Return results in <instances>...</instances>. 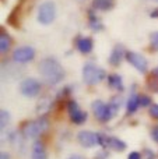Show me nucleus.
<instances>
[{
    "label": "nucleus",
    "instance_id": "obj_1",
    "mask_svg": "<svg viewBox=\"0 0 158 159\" xmlns=\"http://www.w3.org/2000/svg\"><path fill=\"white\" fill-rule=\"evenodd\" d=\"M39 73L48 84H58L64 77V71L62 66L55 59H44L39 63Z\"/></svg>",
    "mask_w": 158,
    "mask_h": 159
},
{
    "label": "nucleus",
    "instance_id": "obj_2",
    "mask_svg": "<svg viewBox=\"0 0 158 159\" xmlns=\"http://www.w3.org/2000/svg\"><path fill=\"white\" fill-rule=\"evenodd\" d=\"M48 126L49 124H48L45 117H41L39 120H35V121H28L22 127V134H24L25 138H36L44 131H46Z\"/></svg>",
    "mask_w": 158,
    "mask_h": 159
},
{
    "label": "nucleus",
    "instance_id": "obj_3",
    "mask_svg": "<svg viewBox=\"0 0 158 159\" xmlns=\"http://www.w3.org/2000/svg\"><path fill=\"white\" fill-rule=\"evenodd\" d=\"M83 78H84V82L88 85L100 84L105 78V71L102 69H100V67L94 66V64L87 63L83 67Z\"/></svg>",
    "mask_w": 158,
    "mask_h": 159
},
{
    "label": "nucleus",
    "instance_id": "obj_4",
    "mask_svg": "<svg viewBox=\"0 0 158 159\" xmlns=\"http://www.w3.org/2000/svg\"><path fill=\"white\" fill-rule=\"evenodd\" d=\"M56 17V7L55 3L52 2H45L41 4L38 10V21L44 25H49L53 22Z\"/></svg>",
    "mask_w": 158,
    "mask_h": 159
},
{
    "label": "nucleus",
    "instance_id": "obj_5",
    "mask_svg": "<svg viewBox=\"0 0 158 159\" xmlns=\"http://www.w3.org/2000/svg\"><path fill=\"white\" fill-rule=\"evenodd\" d=\"M92 112H94L95 117L101 121H108L114 117L116 113L112 110V107L109 106V103H104L102 101H95L92 102Z\"/></svg>",
    "mask_w": 158,
    "mask_h": 159
},
{
    "label": "nucleus",
    "instance_id": "obj_6",
    "mask_svg": "<svg viewBox=\"0 0 158 159\" xmlns=\"http://www.w3.org/2000/svg\"><path fill=\"white\" fill-rule=\"evenodd\" d=\"M20 91H21V93L24 96L32 98V96H36L39 93V91H41V84L34 78H25L24 81L20 84Z\"/></svg>",
    "mask_w": 158,
    "mask_h": 159
},
{
    "label": "nucleus",
    "instance_id": "obj_7",
    "mask_svg": "<svg viewBox=\"0 0 158 159\" xmlns=\"http://www.w3.org/2000/svg\"><path fill=\"white\" fill-rule=\"evenodd\" d=\"M125 57L128 59L129 63H130L136 70H139L140 73H146V71H147L148 63H147V60H146V57L143 55L136 53V52H126Z\"/></svg>",
    "mask_w": 158,
    "mask_h": 159
},
{
    "label": "nucleus",
    "instance_id": "obj_8",
    "mask_svg": "<svg viewBox=\"0 0 158 159\" xmlns=\"http://www.w3.org/2000/svg\"><path fill=\"white\" fill-rule=\"evenodd\" d=\"M67 110H69L70 119H72L73 123H76V124H83L84 121L87 120V113L83 112V110L80 109V106L77 105V102L70 101L69 103H67Z\"/></svg>",
    "mask_w": 158,
    "mask_h": 159
},
{
    "label": "nucleus",
    "instance_id": "obj_9",
    "mask_svg": "<svg viewBox=\"0 0 158 159\" xmlns=\"http://www.w3.org/2000/svg\"><path fill=\"white\" fill-rule=\"evenodd\" d=\"M100 145H102L104 148H111L114 151H125L126 144L122 140L115 137H106L104 134H100Z\"/></svg>",
    "mask_w": 158,
    "mask_h": 159
},
{
    "label": "nucleus",
    "instance_id": "obj_10",
    "mask_svg": "<svg viewBox=\"0 0 158 159\" xmlns=\"http://www.w3.org/2000/svg\"><path fill=\"white\" fill-rule=\"evenodd\" d=\"M34 57H35V50L31 46L18 48V49H16L13 53V59L17 63H28V61H31Z\"/></svg>",
    "mask_w": 158,
    "mask_h": 159
},
{
    "label": "nucleus",
    "instance_id": "obj_11",
    "mask_svg": "<svg viewBox=\"0 0 158 159\" xmlns=\"http://www.w3.org/2000/svg\"><path fill=\"white\" fill-rule=\"evenodd\" d=\"M77 140L86 148L100 145V134H95V133H91V131H80L77 135Z\"/></svg>",
    "mask_w": 158,
    "mask_h": 159
},
{
    "label": "nucleus",
    "instance_id": "obj_12",
    "mask_svg": "<svg viewBox=\"0 0 158 159\" xmlns=\"http://www.w3.org/2000/svg\"><path fill=\"white\" fill-rule=\"evenodd\" d=\"M123 56H126L125 50H123V46L118 45V46H115L114 50H112V55H111V57H109V63L114 67H118L120 64V61H122Z\"/></svg>",
    "mask_w": 158,
    "mask_h": 159
},
{
    "label": "nucleus",
    "instance_id": "obj_13",
    "mask_svg": "<svg viewBox=\"0 0 158 159\" xmlns=\"http://www.w3.org/2000/svg\"><path fill=\"white\" fill-rule=\"evenodd\" d=\"M115 0H92V7L101 11H108L114 8Z\"/></svg>",
    "mask_w": 158,
    "mask_h": 159
},
{
    "label": "nucleus",
    "instance_id": "obj_14",
    "mask_svg": "<svg viewBox=\"0 0 158 159\" xmlns=\"http://www.w3.org/2000/svg\"><path fill=\"white\" fill-rule=\"evenodd\" d=\"M31 159H46V151H45L44 145L39 141L34 144L32 152H31Z\"/></svg>",
    "mask_w": 158,
    "mask_h": 159
},
{
    "label": "nucleus",
    "instance_id": "obj_15",
    "mask_svg": "<svg viewBox=\"0 0 158 159\" xmlns=\"http://www.w3.org/2000/svg\"><path fill=\"white\" fill-rule=\"evenodd\" d=\"M77 48H78V50H80L81 53L87 55V53H90L92 50V39L91 38H81V39H78Z\"/></svg>",
    "mask_w": 158,
    "mask_h": 159
},
{
    "label": "nucleus",
    "instance_id": "obj_16",
    "mask_svg": "<svg viewBox=\"0 0 158 159\" xmlns=\"http://www.w3.org/2000/svg\"><path fill=\"white\" fill-rule=\"evenodd\" d=\"M50 106H52V102H50V99L49 98H42L41 101L38 102L36 112H38V115H41L42 117H44V116L50 110Z\"/></svg>",
    "mask_w": 158,
    "mask_h": 159
},
{
    "label": "nucleus",
    "instance_id": "obj_17",
    "mask_svg": "<svg viewBox=\"0 0 158 159\" xmlns=\"http://www.w3.org/2000/svg\"><path fill=\"white\" fill-rule=\"evenodd\" d=\"M139 106H140L139 95H136V93L133 92L130 95V98H129V101H128V113H134Z\"/></svg>",
    "mask_w": 158,
    "mask_h": 159
},
{
    "label": "nucleus",
    "instance_id": "obj_18",
    "mask_svg": "<svg viewBox=\"0 0 158 159\" xmlns=\"http://www.w3.org/2000/svg\"><path fill=\"white\" fill-rule=\"evenodd\" d=\"M108 84L111 85V88H114V89H119V91L123 89L122 78H120L118 74H111L109 75L108 77Z\"/></svg>",
    "mask_w": 158,
    "mask_h": 159
},
{
    "label": "nucleus",
    "instance_id": "obj_19",
    "mask_svg": "<svg viewBox=\"0 0 158 159\" xmlns=\"http://www.w3.org/2000/svg\"><path fill=\"white\" fill-rule=\"evenodd\" d=\"M8 49H10V38L7 34L2 32L0 34V52L4 55V53H7Z\"/></svg>",
    "mask_w": 158,
    "mask_h": 159
},
{
    "label": "nucleus",
    "instance_id": "obj_20",
    "mask_svg": "<svg viewBox=\"0 0 158 159\" xmlns=\"http://www.w3.org/2000/svg\"><path fill=\"white\" fill-rule=\"evenodd\" d=\"M0 116H2V130H4V127L8 124V121H10V115H8L7 110L3 109L2 112H0Z\"/></svg>",
    "mask_w": 158,
    "mask_h": 159
},
{
    "label": "nucleus",
    "instance_id": "obj_21",
    "mask_svg": "<svg viewBox=\"0 0 158 159\" xmlns=\"http://www.w3.org/2000/svg\"><path fill=\"white\" fill-rule=\"evenodd\" d=\"M90 18H91L90 24H91V28H92V30H95V31L102 30V25H101V22L98 21V18H95V17L92 16V13H90Z\"/></svg>",
    "mask_w": 158,
    "mask_h": 159
},
{
    "label": "nucleus",
    "instance_id": "obj_22",
    "mask_svg": "<svg viewBox=\"0 0 158 159\" xmlns=\"http://www.w3.org/2000/svg\"><path fill=\"white\" fill-rule=\"evenodd\" d=\"M150 42H151V48H153L154 50H158V31H157V32L151 34Z\"/></svg>",
    "mask_w": 158,
    "mask_h": 159
},
{
    "label": "nucleus",
    "instance_id": "obj_23",
    "mask_svg": "<svg viewBox=\"0 0 158 159\" xmlns=\"http://www.w3.org/2000/svg\"><path fill=\"white\" fill-rule=\"evenodd\" d=\"M139 103L140 106H150L151 105V99L147 95H140L139 96Z\"/></svg>",
    "mask_w": 158,
    "mask_h": 159
},
{
    "label": "nucleus",
    "instance_id": "obj_24",
    "mask_svg": "<svg viewBox=\"0 0 158 159\" xmlns=\"http://www.w3.org/2000/svg\"><path fill=\"white\" fill-rule=\"evenodd\" d=\"M150 115L153 116L154 119H158V105H153L150 107Z\"/></svg>",
    "mask_w": 158,
    "mask_h": 159
},
{
    "label": "nucleus",
    "instance_id": "obj_25",
    "mask_svg": "<svg viewBox=\"0 0 158 159\" xmlns=\"http://www.w3.org/2000/svg\"><path fill=\"white\" fill-rule=\"evenodd\" d=\"M128 159H142V155H140L139 152H132L128 157Z\"/></svg>",
    "mask_w": 158,
    "mask_h": 159
},
{
    "label": "nucleus",
    "instance_id": "obj_26",
    "mask_svg": "<svg viewBox=\"0 0 158 159\" xmlns=\"http://www.w3.org/2000/svg\"><path fill=\"white\" fill-rule=\"evenodd\" d=\"M151 137L154 138V141H157V143H158V126H157V127H154L153 133H151Z\"/></svg>",
    "mask_w": 158,
    "mask_h": 159
},
{
    "label": "nucleus",
    "instance_id": "obj_27",
    "mask_svg": "<svg viewBox=\"0 0 158 159\" xmlns=\"http://www.w3.org/2000/svg\"><path fill=\"white\" fill-rule=\"evenodd\" d=\"M0 159H10L7 152H2V155H0Z\"/></svg>",
    "mask_w": 158,
    "mask_h": 159
},
{
    "label": "nucleus",
    "instance_id": "obj_28",
    "mask_svg": "<svg viewBox=\"0 0 158 159\" xmlns=\"http://www.w3.org/2000/svg\"><path fill=\"white\" fill-rule=\"evenodd\" d=\"M70 159H84V158H83V157H80V155H73V157L70 158Z\"/></svg>",
    "mask_w": 158,
    "mask_h": 159
},
{
    "label": "nucleus",
    "instance_id": "obj_29",
    "mask_svg": "<svg viewBox=\"0 0 158 159\" xmlns=\"http://www.w3.org/2000/svg\"><path fill=\"white\" fill-rule=\"evenodd\" d=\"M151 17H158V10L153 11V13H151Z\"/></svg>",
    "mask_w": 158,
    "mask_h": 159
},
{
    "label": "nucleus",
    "instance_id": "obj_30",
    "mask_svg": "<svg viewBox=\"0 0 158 159\" xmlns=\"http://www.w3.org/2000/svg\"><path fill=\"white\" fill-rule=\"evenodd\" d=\"M154 74H156V77L158 78V69H156V70H154Z\"/></svg>",
    "mask_w": 158,
    "mask_h": 159
},
{
    "label": "nucleus",
    "instance_id": "obj_31",
    "mask_svg": "<svg viewBox=\"0 0 158 159\" xmlns=\"http://www.w3.org/2000/svg\"><path fill=\"white\" fill-rule=\"evenodd\" d=\"M154 2H157V3H158V0H154Z\"/></svg>",
    "mask_w": 158,
    "mask_h": 159
}]
</instances>
